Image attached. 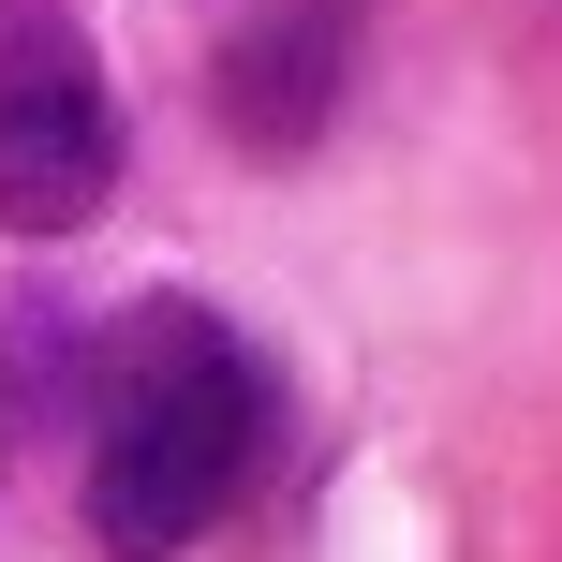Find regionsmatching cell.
Masks as SVG:
<instances>
[{
	"label": "cell",
	"instance_id": "cell-1",
	"mask_svg": "<svg viewBox=\"0 0 562 562\" xmlns=\"http://www.w3.org/2000/svg\"><path fill=\"white\" fill-rule=\"evenodd\" d=\"M252 429H267V385L223 340V311H193V296L134 311V340L104 370V429H89V533L119 562L193 548L252 474Z\"/></svg>",
	"mask_w": 562,
	"mask_h": 562
},
{
	"label": "cell",
	"instance_id": "cell-2",
	"mask_svg": "<svg viewBox=\"0 0 562 562\" xmlns=\"http://www.w3.org/2000/svg\"><path fill=\"white\" fill-rule=\"evenodd\" d=\"M119 193V89L75 15L0 0V237H75Z\"/></svg>",
	"mask_w": 562,
	"mask_h": 562
},
{
	"label": "cell",
	"instance_id": "cell-3",
	"mask_svg": "<svg viewBox=\"0 0 562 562\" xmlns=\"http://www.w3.org/2000/svg\"><path fill=\"white\" fill-rule=\"evenodd\" d=\"M340 89H356V0H252V15L223 30V59H207L223 134L267 148V164H296V148L326 134Z\"/></svg>",
	"mask_w": 562,
	"mask_h": 562
}]
</instances>
